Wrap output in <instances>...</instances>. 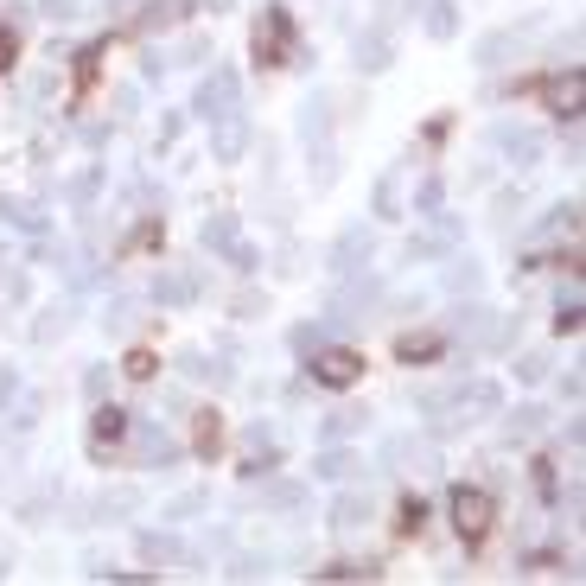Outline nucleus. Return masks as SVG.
I'll use <instances>...</instances> for the list:
<instances>
[{
    "label": "nucleus",
    "mask_w": 586,
    "mask_h": 586,
    "mask_svg": "<svg viewBox=\"0 0 586 586\" xmlns=\"http://www.w3.org/2000/svg\"><path fill=\"white\" fill-rule=\"evenodd\" d=\"M491 523H497V504H491V491H478V485H459L453 491V529L465 542H485L491 536Z\"/></svg>",
    "instance_id": "obj_1"
},
{
    "label": "nucleus",
    "mask_w": 586,
    "mask_h": 586,
    "mask_svg": "<svg viewBox=\"0 0 586 586\" xmlns=\"http://www.w3.org/2000/svg\"><path fill=\"white\" fill-rule=\"evenodd\" d=\"M236 96H243L236 71H211V77L198 83V102H192V109L204 115V122H223V115H236Z\"/></svg>",
    "instance_id": "obj_2"
},
{
    "label": "nucleus",
    "mask_w": 586,
    "mask_h": 586,
    "mask_svg": "<svg viewBox=\"0 0 586 586\" xmlns=\"http://www.w3.org/2000/svg\"><path fill=\"white\" fill-rule=\"evenodd\" d=\"M357 376H364V357L357 351H319L313 357V383H325V389H351Z\"/></svg>",
    "instance_id": "obj_3"
},
{
    "label": "nucleus",
    "mask_w": 586,
    "mask_h": 586,
    "mask_svg": "<svg viewBox=\"0 0 586 586\" xmlns=\"http://www.w3.org/2000/svg\"><path fill=\"white\" fill-rule=\"evenodd\" d=\"M255 58H262V64H281L287 58V13L281 7H268L262 26H255Z\"/></svg>",
    "instance_id": "obj_4"
},
{
    "label": "nucleus",
    "mask_w": 586,
    "mask_h": 586,
    "mask_svg": "<svg viewBox=\"0 0 586 586\" xmlns=\"http://www.w3.org/2000/svg\"><path fill=\"white\" fill-rule=\"evenodd\" d=\"M491 141L510 153V166H542V134H536V128H510V122H504Z\"/></svg>",
    "instance_id": "obj_5"
},
{
    "label": "nucleus",
    "mask_w": 586,
    "mask_h": 586,
    "mask_svg": "<svg viewBox=\"0 0 586 586\" xmlns=\"http://www.w3.org/2000/svg\"><path fill=\"white\" fill-rule=\"evenodd\" d=\"M243 147H249V122H243V115H223L217 134H211V160L236 166V160H243Z\"/></svg>",
    "instance_id": "obj_6"
},
{
    "label": "nucleus",
    "mask_w": 586,
    "mask_h": 586,
    "mask_svg": "<svg viewBox=\"0 0 586 586\" xmlns=\"http://www.w3.org/2000/svg\"><path fill=\"white\" fill-rule=\"evenodd\" d=\"M134 459L141 465H172L179 459V440H166L160 427H134Z\"/></svg>",
    "instance_id": "obj_7"
},
{
    "label": "nucleus",
    "mask_w": 586,
    "mask_h": 586,
    "mask_svg": "<svg viewBox=\"0 0 586 586\" xmlns=\"http://www.w3.org/2000/svg\"><path fill=\"white\" fill-rule=\"evenodd\" d=\"M153 300H160V306H192V300H198V274H192V268H172L166 281L153 287Z\"/></svg>",
    "instance_id": "obj_8"
},
{
    "label": "nucleus",
    "mask_w": 586,
    "mask_h": 586,
    "mask_svg": "<svg viewBox=\"0 0 586 586\" xmlns=\"http://www.w3.org/2000/svg\"><path fill=\"white\" fill-rule=\"evenodd\" d=\"M351 472H357V459L344 453L338 440H325V453L313 459V478H325V485H344V478H351Z\"/></svg>",
    "instance_id": "obj_9"
},
{
    "label": "nucleus",
    "mask_w": 586,
    "mask_h": 586,
    "mask_svg": "<svg viewBox=\"0 0 586 586\" xmlns=\"http://www.w3.org/2000/svg\"><path fill=\"white\" fill-rule=\"evenodd\" d=\"M141 555H147L153 567H172V561H192V555H185V542H179V536H166V529H147V536H141Z\"/></svg>",
    "instance_id": "obj_10"
},
{
    "label": "nucleus",
    "mask_w": 586,
    "mask_h": 586,
    "mask_svg": "<svg viewBox=\"0 0 586 586\" xmlns=\"http://www.w3.org/2000/svg\"><path fill=\"white\" fill-rule=\"evenodd\" d=\"M370 523V497H357V491H344L338 504H332V529H344V536H357V529Z\"/></svg>",
    "instance_id": "obj_11"
},
{
    "label": "nucleus",
    "mask_w": 586,
    "mask_h": 586,
    "mask_svg": "<svg viewBox=\"0 0 586 586\" xmlns=\"http://www.w3.org/2000/svg\"><path fill=\"white\" fill-rule=\"evenodd\" d=\"M96 446H109V440H122L128 434V408H115V402H96Z\"/></svg>",
    "instance_id": "obj_12"
},
{
    "label": "nucleus",
    "mask_w": 586,
    "mask_h": 586,
    "mask_svg": "<svg viewBox=\"0 0 586 586\" xmlns=\"http://www.w3.org/2000/svg\"><path fill=\"white\" fill-rule=\"evenodd\" d=\"M421 26H427V39H453V32H459V13H453V0H427Z\"/></svg>",
    "instance_id": "obj_13"
},
{
    "label": "nucleus",
    "mask_w": 586,
    "mask_h": 586,
    "mask_svg": "<svg viewBox=\"0 0 586 586\" xmlns=\"http://www.w3.org/2000/svg\"><path fill=\"white\" fill-rule=\"evenodd\" d=\"M198 243L211 249V255H223V249L236 243V217H230V211H217V217H211V223H204V230H198Z\"/></svg>",
    "instance_id": "obj_14"
},
{
    "label": "nucleus",
    "mask_w": 586,
    "mask_h": 586,
    "mask_svg": "<svg viewBox=\"0 0 586 586\" xmlns=\"http://www.w3.org/2000/svg\"><path fill=\"white\" fill-rule=\"evenodd\" d=\"M389 64V32H364L357 39V71H383Z\"/></svg>",
    "instance_id": "obj_15"
},
{
    "label": "nucleus",
    "mask_w": 586,
    "mask_h": 586,
    "mask_svg": "<svg viewBox=\"0 0 586 586\" xmlns=\"http://www.w3.org/2000/svg\"><path fill=\"white\" fill-rule=\"evenodd\" d=\"M376 217H402V179H395V172L376 179Z\"/></svg>",
    "instance_id": "obj_16"
},
{
    "label": "nucleus",
    "mask_w": 586,
    "mask_h": 586,
    "mask_svg": "<svg viewBox=\"0 0 586 586\" xmlns=\"http://www.w3.org/2000/svg\"><path fill=\"white\" fill-rule=\"evenodd\" d=\"M548 96H555V109L567 115V122H574V115H580V71H567V77H561Z\"/></svg>",
    "instance_id": "obj_17"
},
{
    "label": "nucleus",
    "mask_w": 586,
    "mask_h": 586,
    "mask_svg": "<svg viewBox=\"0 0 586 586\" xmlns=\"http://www.w3.org/2000/svg\"><path fill=\"white\" fill-rule=\"evenodd\" d=\"M357 427H364V408H338V415H325V440H351Z\"/></svg>",
    "instance_id": "obj_18"
},
{
    "label": "nucleus",
    "mask_w": 586,
    "mask_h": 586,
    "mask_svg": "<svg viewBox=\"0 0 586 586\" xmlns=\"http://www.w3.org/2000/svg\"><path fill=\"white\" fill-rule=\"evenodd\" d=\"M134 319H141V300H115L109 313H102V325H109L115 338H122V332H134Z\"/></svg>",
    "instance_id": "obj_19"
},
{
    "label": "nucleus",
    "mask_w": 586,
    "mask_h": 586,
    "mask_svg": "<svg viewBox=\"0 0 586 586\" xmlns=\"http://www.w3.org/2000/svg\"><path fill=\"white\" fill-rule=\"evenodd\" d=\"M325 109H332V102H325V96H313V102H306V109H300V134H306V141L332 128V115H325Z\"/></svg>",
    "instance_id": "obj_20"
},
{
    "label": "nucleus",
    "mask_w": 586,
    "mask_h": 586,
    "mask_svg": "<svg viewBox=\"0 0 586 586\" xmlns=\"http://www.w3.org/2000/svg\"><path fill=\"white\" fill-rule=\"evenodd\" d=\"M459 402H472L478 415H491V408H504V389L497 383H472V389H459Z\"/></svg>",
    "instance_id": "obj_21"
},
{
    "label": "nucleus",
    "mask_w": 586,
    "mask_h": 586,
    "mask_svg": "<svg viewBox=\"0 0 586 586\" xmlns=\"http://www.w3.org/2000/svg\"><path fill=\"white\" fill-rule=\"evenodd\" d=\"M357 255L370 262V236H364V230H344V243H338V262H332V268H357Z\"/></svg>",
    "instance_id": "obj_22"
},
{
    "label": "nucleus",
    "mask_w": 586,
    "mask_h": 586,
    "mask_svg": "<svg viewBox=\"0 0 586 586\" xmlns=\"http://www.w3.org/2000/svg\"><path fill=\"white\" fill-rule=\"evenodd\" d=\"M440 204H446V185H440V179H421V192H415V217H440Z\"/></svg>",
    "instance_id": "obj_23"
},
{
    "label": "nucleus",
    "mask_w": 586,
    "mask_h": 586,
    "mask_svg": "<svg viewBox=\"0 0 586 586\" xmlns=\"http://www.w3.org/2000/svg\"><path fill=\"white\" fill-rule=\"evenodd\" d=\"M510 427H516V434H542V427H548V408H536V402H523V408H516V415H510Z\"/></svg>",
    "instance_id": "obj_24"
},
{
    "label": "nucleus",
    "mask_w": 586,
    "mask_h": 586,
    "mask_svg": "<svg viewBox=\"0 0 586 586\" xmlns=\"http://www.w3.org/2000/svg\"><path fill=\"white\" fill-rule=\"evenodd\" d=\"M510 45H516V32H491V39H478V64H485V71H491V64H504Z\"/></svg>",
    "instance_id": "obj_25"
},
{
    "label": "nucleus",
    "mask_w": 586,
    "mask_h": 586,
    "mask_svg": "<svg viewBox=\"0 0 586 586\" xmlns=\"http://www.w3.org/2000/svg\"><path fill=\"white\" fill-rule=\"evenodd\" d=\"M319 580H376V567L370 561H332V567H319Z\"/></svg>",
    "instance_id": "obj_26"
},
{
    "label": "nucleus",
    "mask_w": 586,
    "mask_h": 586,
    "mask_svg": "<svg viewBox=\"0 0 586 586\" xmlns=\"http://www.w3.org/2000/svg\"><path fill=\"white\" fill-rule=\"evenodd\" d=\"M434 351H440V344L427 338V332L421 338H402V364H421V357H434Z\"/></svg>",
    "instance_id": "obj_27"
},
{
    "label": "nucleus",
    "mask_w": 586,
    "mask_h": 586,
    "mask_svg": "<svg viewBox=\"0 0 586 586\" xmlns=\"http://www.w3.org/2000/svg\"><path fill=\"white\" fill-rule=\"evenodd\" d=\"M122 370L134 376V383H147V376H153V370H160V357H153V351H134V357H128V364H122Z\"/></svg>",
    "instance_id": "obj_28"
},
{
    "label": "nucleus",
    "mask_w": 586,
    "mask_h": 586,
    "mask_svg": "<svg viewBox=\"0 0 586 586\" xmlns=\"http://www.w3.org/2000/svg\"><path fill=\"white\" fill-rule=\"evenodd\" d=\"M83 7H90V0H39V13H51V20H77Z\"/></svg>",
    "instance_id": "obj_29"
},
{
    "label": "nucleus",
    "mask_w": 586,
    "mask_h": 586,
    "mask_svg": "<svg viewBox=\"0 0 586 586\" xmlns=\"http://www.w3.org/2000/svg\"><path fill=\"white\" fill-rule=\"evenodd\" d=\"M83 395H90V402H102V395H109V364H96L90 376H83Z\"/></svg>",
    "instance_id": "obj_30"
},
{
    "label": "nucleus",
    "mask_w": 586,
    "mask_h": 586,
    "mask_svg": "<svg viewBox=\"0 0 586 586\" xmlns=\"http://www.w3.org/2000/svg\"><path fill=\"white\" fill-rule=\"evenodd\" d=\"M90 198H96V172H77V179H71V204L83 211V204H90Z\"/></svg>",
    "instance_id": "obj_31"
},
{
    "label": "nucleus",
    "mask_w": 586,
    "mask_h": 586,
    "mask_svg": "<svg viewBox=\"0 0 586 586\" xmlns=\"http://www.w3.org/2000/svg\"><path fill=\"white\" fill-rule=\"evenodd\" d=\"M268 440H274V427H268V421H249V427H243V446H249V453H262Z\"/></svg>",
    "instance_id": "obj_32"
},
{
    "label": "nucleus",
    "mask_w": 586,
    "mask_h": 586,
    "mask_svg": "<svg viewBox=\"0 0 586 586\" xmlns=\"http://www.w3.org/2000/svg\"><path fill=\"white\" fill-rule=\"evenodd\" d=\"M516 376H523V383H542V376H548V357H516Z\"/></svg>",
    "instance_id": "obj_33"
},
{
    "label": "nucleus",
    "mask_w": 586,
    "mask_h": 586,
    "mask_svg": "<svg viewBox=\"0 0 586 586\" xmlns=\"http://www.w3.org/2000/svg\"><path fill=\"white\" fill-rule=\"evenodd\" d=\"M427 523V510H421V497H408V504H402V536H415V529Z\"/></svg>",
    "instance_id": "obj_34"
},
{
    "label": "nucleus",
    "mask_w": 586,
    "mask_h": 586,
    "mask_svg": "<svg viewBox=\"0 0 586 586\" xmlns=\"http://www.w3.org/2000/svg\"><path fill=\"white\" fill-rule=\"evenodd\" d=\"M300 497H306L300 485H274V491H268V504H274V510H293V504H300Z\"/></svg>",
    "instance_id": "obj_35"
},
{
    "label": "nucleus",
    "mask_w": 586,
    "mask_h": 586,
    "mask_svg": "<svg viewBox=\"0 0 586 586\" xmlns=\"http://www.w3.org/2000/svg\"><path fill=\"white\" fill-rule=\"evenodd\" d=\"M204 51H211V45H204V39H198V32H192V39H185V45H179V64H204Z\"/></svg>",
    "instance_id": "obj_36"
},
{
    "label": "nucleus",
    "mask_w": 586,
    "mask_h": 586,
    "mask_svg": "<svg viewBox=\"0 0 586 586\" xmlns=\"http://www.w3.org/2000/svg\"><path fill=\"white\" fill-rule=\"evenodd\" d=\"M204 510V497H179V504H172L166 516H172V523H185V516H198Z\"/></svg>",
    "instance_id": "obj_37"
},
{
    "label": "nucleus",
    "mask_w": 586,
    "mask_h": 586,
    "mask_svg": "<svg viewBox=\"0 0 586 586\" xmlns=\"http://www.w3.org/2000/svg\"><path fill=\"white\" fill-rule=\"evenodd\" d=\"M217 434H223V427H217V415H204V421H198V446H204V453L217 446Z\"/></svg>",
    "instance_id": "obj_38"
},
{
    "label": "nucleus",
    "mask_w": 586,
    "mask_h": 586,
    "mask_svg": "<svg viewBox=\"0 0 586 586\" xmlns=\"http://www.w3.org/2000/svg\"><path fill=\"white\" fill-rule=\"evenodd\" d=\"M7 395H20V370H0V402H7Z\"/></svg>",
    "instance_id": "obj_39"
},
{
    "label": "nucleus",
    "mask_w": 586,
    "mask_h": 586,
    "mask_svg": "<svg viewBox=\"0 0 586 586\" xmlns=\"http://www.w3.org/2000/svg\"><path fill=\"white\" fill-rule=\"evenodd\" d=\"M13 64V32H0V71Z\"/></svg>",
    "instance_id": "obj_40"
}]
</instances>
